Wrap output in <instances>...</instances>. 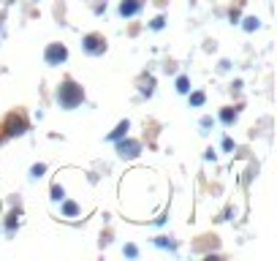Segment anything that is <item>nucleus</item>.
<instances>
[{"mask_svg": "<svg viewBox=\"0 0 277 261\" xmlns=\"http://www.w3.org/2000/svg\"><path fill=\"white\" fill-rule=\"evenodd\" d=\"M177 90H180V93H187V90H190V82H187V76H180V79H177Z\"/></svg>", "mask_w": 277, "mask_h": 261, "instance_id": "nucleus-9", "label": "nucleus"}, {"mask_svg": "<svg viewBox=\"0 0 277 261\" xmlns=\"http://www.w3.org/2000/svg\"><path fill=\"white\" fill-rule=\"evenodd\" d=\"M128 128H131V123H128V120H123V123L117 125V130H114V133H111L109 139H111V142H117V139H123V136H125V130H128Z\"/></svg>", "mask_w": 277, "mask_h": 261, "instance_id": "nucleus-7", "label": "nucleus"}, {"mask_svg": "<svg viewBox=\"0 0 277 261\" xmlns=\"http://www.w3.org/2000/svg\"><path fill=\"white\" fill-rule=\"evenodd\" d=\"M62 212H65V215H77V212H79V207H77V204H71V201H68V204L62 207Z\"/></svg>", "mask_w": 277, "mask_h": 261, "instance_id": "nucleus-11", "label": "nucleus"}, {"mask_svg": "<svg viewBox=\"0 0 277 261\" xmlns=\"http://www.w3.org/2000/svg\"><path fill=\"white\" fill-rule=\"evenodd\" d=\"M46 172V166L44 163H38V166H33V177H41V174Z\"/></svg>", "mask_w": 277, "mask_h": 261, "instance_id": "nucleus-13", "label": "nucleus"}, {"mask_svg": "<svg viewBox=\"0 0 277 261\" xmlns=\"http://www.w3.org/2000/svg\"><path fill=\"white\" fill-rule=\"evenodd\" d=\"M84 101V93L77 82H62L60 90H57V103H60L62 109H74L79 103Z\"/></svg>", "mask_w": 277, "mask_h": 261, "instance_id": "nucleus-1", "label": "nucleus"}, {"mask_svg": "<svg viewBox=\"0 0 277 261\" xmlns=\"http://www.w3.org/2000/svg\"><path fill=\"white\" fill-rule=\"evenodd\" d=\"M52 199H55V201L62 199V188L60 185H52Z\"/></svg>", "mask_w": 277, "mask_h": 261, "instance_id": "nucleus-12", "label": "nucleus"}, {"mask_svg": "<svg viewBox=\"0 0 277 261\" xmlns=\"http://www.w3.org/2000/svg\"><path fill=\"white\" fill-rule=\"evenodd\" d=\"M138 8H141L138 0H123V3H120V14H123V16H133Z\"/></svg>", "mask_w": 277, "mask_h": 261, "instance_id": "nucleus-6", "label": "nucleus"}, {"mask_svg": "<svg viewBox=\"0 0 277 261\" xmlns=\"http://www.w3.org/2000/svg\"><path fill=\"white\" fill-rule=\"evenodd\" d=\"M84 49H87L90 55H101V52L106 49V41L101 38V35H87V38H84Z\"/></svg>", "mask_w": 277, "mask_h": 261, "instance_id": "nucleus-4", "label": "nucleus"}, {"mask_svg": "<svg viewBox=\"0 0 277 261\" xmlns=\"http://www.w3.org/2000/svg\"><path fill=\"white\" fill-rule=\"evenodd\" d=\"M190 103H193V106H201V103H204V93H193V96H190Z\"/></svg>", "mask_w": 277, "mask_h": 261, "instance_id": "nucleus-10", "label": "nucleus"}, {"mask_svg": "<svg viewBox=\"0 0 277 261\" xmlns=\"http://www.w3.org/2000/svg\"><path fill=\"white\" fill-rule=\"evenodd\" d=\"M220 120H223L226 125H231V123L236 120V112H234V109H223V112H220Z\"/></svg>", "mask_w": 277, "mask_h": 261, "instance_id": "nucleus-8", "label": "nucleus"}, {"mask_svg": "<svg viewBox=\"0 0 277 261\" xmlns=\"http://www.w3.org/2000/svg\"><path fill=\"white\" fill-rule=\"evenodd\" d=\"M163 22H166V19H163V16H158V19L153 22V28H155V30H160V28H163Z\"/></svg>", "mask_w": 277, "mask_h": 261, "instance_id": "nucleus-15", "label": "nucleus"}, {"mask_svg": "<svg viewBox=\"0 0 277 261\" xmlns=\"http://www.w3.org/2000/svg\"><path fill=\"white\" fill-rule=\"evenodd\" d=\"M25 130H28V123H25L22 117L11 114V117L6 120V133H8V136H22Z\"/></svg>", "mask_w": 277, "mask_h": 261, "instance_id": "nucleus-3", "label": "nucleus"}, {"mask_svg": "<svg viewBox=\"0 0 277 261\" xmlns=\"http://www.w3.org/2000/svg\"><path fill=\"white\" fill-rule=\"evenodd\" d=\"M117 150H120L123 158H136L138 155V142H131V139H128V142H120Z\"/></svg>", "mask_w": 277, "mask_h": 261, "instance_id": "nucleus-5", "label": "nucleus"}, {"mask_svg": "<svg viewBox=\"0 0 277 261\" xmlns=\"http://www.w3.org/2000/svg\"><path fill=\"white\" fill-rule=\"evenodd\" d=\"M65 57H68V49L62 47V44H52V47L46 49V63L49 65H60Z\"/></svg>", "mask_w": 277, "mask_h": 261, "instance_id": "nucleus-2", "label": "nucleus"}, {"mask_svg": "<svg viewBox=\"0 0 277 261\" xmlns=\"http://www.w3.org/2000/svg\"><path fill=\"white\" fill-rule=\"evenodd\" d=\"M125 256H131V259H133V256H136V247L128 245V247H125Z\"/></svg>", "mask_w": 277, "mask_h": 261, "instance_id": "nucleus-16", "label": "nucleus"}, {"mask_svg": "<svg viewBox=\"0 0 277 261\" xmlns=\"http://www.w3.org/2000/svg\"><path fill=\"white\" fill-rule=\"evenodd\" d=\"M245 28H247V30H256V28H258V19H253V16H250V19H245Z\"/></svg>", "mask_w": 277, "mask_h": 261, "instance_id": "nucleus-14", "label": "nucleus"}]
</instances>
